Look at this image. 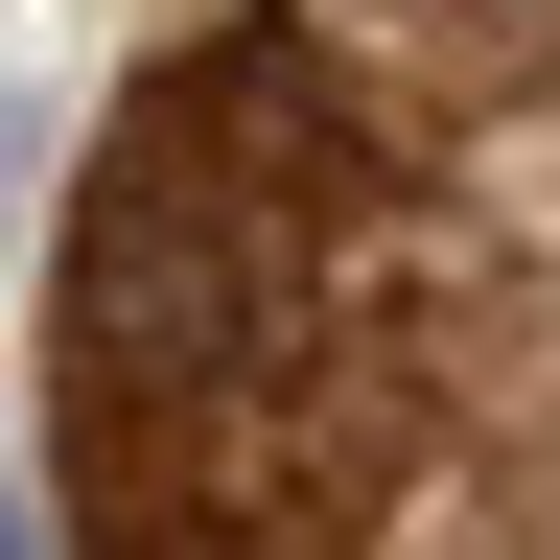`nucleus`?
I'll use <instances>...</instances> for the list:
<instances>
[{
    "label": "nucleus",
    "instance_id": "obj_1",
    "mask_svg": "<svg viewBox=\"0 0 560 560\" xmlns=\"http://www.w3.org/2000/svg\"><path fill=\"white\" fill-rule=\"evenodd\" d=\"M327 210H350V140L257 47H187L117 117L94 210H70V420H94V467H164L210 397H257V350L304 327Z\"/></svg>",
    "mask_w": 560,
    "mask_h": 560
}]
</instances>
